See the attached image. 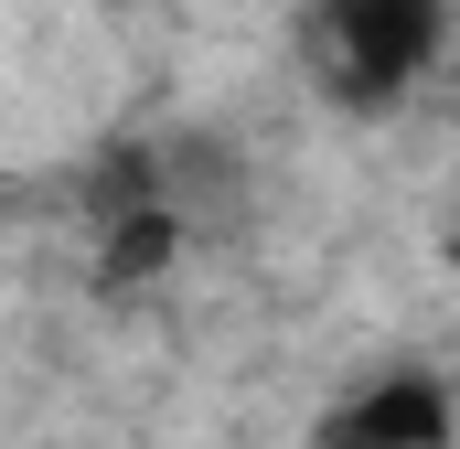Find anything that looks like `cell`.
I'll return each instance as SVG.
<instances>
[{"label": "cell", "mask_w": 460, "mask_h": 449, "mask_svg": "<svg viewBox=\"0 0 460 449\" xmlns=\"http://www.w3.org/2000/svg\"><path fill=\"white\" fill-rule=\"evenodd\" d=\"M439 32H450V0H311L300 65H311V86H322L332 108L375 118V108H396V97L429 75Z\"/></svg>", "instance_id": "cell-1"}, {"label": "cell", "mask_w": 460, "mask_h": 449, "mask_svg": "<svg viewBox=\"0 0 460 449\" xmlns=\"http://www.w3.org/2000/svg\"><path fill=\"white\" fill-rule=\"evenodd\" d=\"M322 449H450V385L439 374H375L322 418Z\"/></svg>", "instance_id": "cell-2"}, {"label": "cell", "mask_w": 460, "mask_h": 449, "mask_svg": "<svg viewBox=\"0 0 460 449\" xmlns=\"http://www.w3.org/2000/svg\"><path fill=\"white\" fill-rule=\"evenodd\" d=\"M450 246H460V182H450Z\"/></svg>", "instance_id": "cell-3"}]
</instances>
